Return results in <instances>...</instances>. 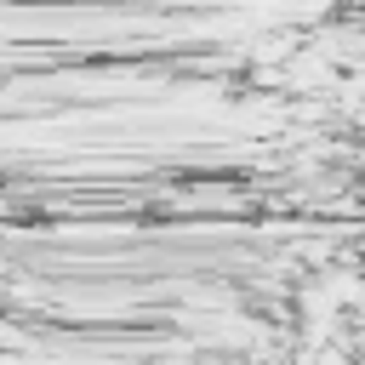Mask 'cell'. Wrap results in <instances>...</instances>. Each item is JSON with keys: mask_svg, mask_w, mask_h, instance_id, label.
<instances>
[{"mask_svg": "<svg viewBox=\"0 0 365 365\" xmlns=\"http://www.w3.org/2000/svg\"><path fill=\"white\" fill-rule=\"evenodd\" d=\"M0 348H11V354H23V348H34V336H29V331H17V325H6V319H0Z\"/></svg>", "mask_w": 365, "mask_h": 365, "instance_id": "cell-1", "label": "cell"}]
</instances>
